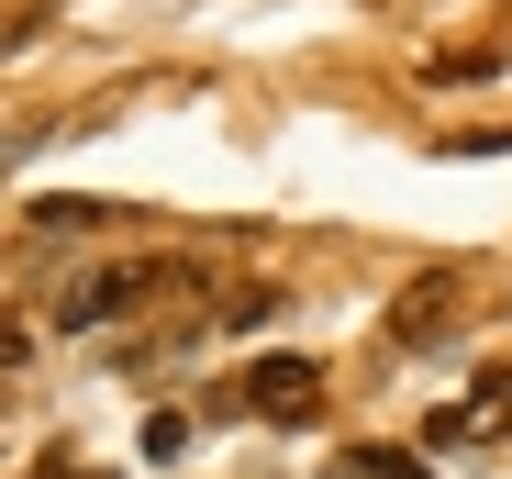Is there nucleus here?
<instances>
[{"mask_svg": "<svg viewBox=\"0 0 512 479\" xmlns=\"http://www.w3.org/2000/svg\"><path fill=\"white\" fill-rule=\"evenodd\" d=\"M457 312H468V279H457V268H423V279L390 301V357H423V346L457 324Z\"/></svg>", "mask_w": 512, "mask_h": 479, "instance_id": "nucleus-2", "label": "nucleus"}, {"mask_svg": "<svg viewBox=\"0 0 512 479\" xmlns=\"http://www.w3.org/2000/svg\"><path fill=\"white\" fill-rule=\"evenodd\" d=\"M23 479H112V468H101V457H78V446H45Z\"/></svg>", "mask_w": 512, "mask_h": 479, "instance_id": "nucleus-5", "label": "nucleus"}, {"mask_svg": "<svg viewBox=\"0 0 512 479\" xmlns=\"http://www.w3.org/2000/svg\"><path fill=\"white\" fill-rule=\"evenodd\" d=\"M145 290H167V257H123V268H78L56 290V324H112V312H134Z\"/></svg>", "mask_w": 512, "mask_h": 479, "instance_id": "nucleus-1", "label": "nucleus"}, {"mask_svg": "<svg viewBox=\"0 0 512 479\" xmlns=\"http://www.w3.org/2000/svg\"><path fill=\"white\" fill-rule=\"evenodd\" d=\"M245 413L312 424V413H323V368H312V357H256V368H245Z\"/></svg>", "mask_w": 512, "mask_h": 479, "instance_id": "nucleus-3", "label": "nucleus"}, {"mask_svg": "<svg viewBox=\"0 0 512 479\" xmlns=\"http://www.w3.org/2000/svg\"><path fill=\"white\" fill-rule=\"evenodd\" d=\"M490 435H512V368H490L468 402L435 413V446H490Z\"/></svg>", "mask_w": 512, "mask_h": 479, "instance_id": "nucleus-4", "label": "nucleus"}]
</instances>
